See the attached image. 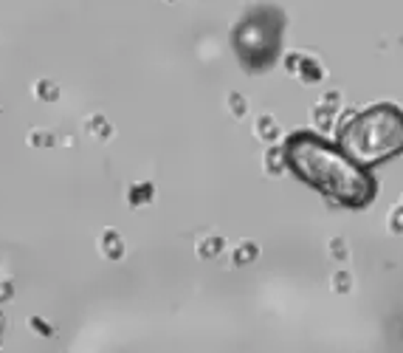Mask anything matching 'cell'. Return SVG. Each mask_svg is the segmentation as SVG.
<instances>
[{"instance_id": "1", "label": "cell", "mask_w": 403, "mask_h": 353, "mask_svg": "<svg viewBox=\"0 0 403 353\" xmlns=\"http://www.w3.org/2000/svg\"><path fill=\"white\" fill-rule=\"evenodd\" d=\"M285 164L305 184L327 195L338 207L364 210L378 195V184L344 150L327 144L313 133H293L285 141Z\"/></svg>"}, {"instance_id": "2", "label": "cell", "mask_w": 403, "mask_h": 353, "mask_svg": "<svg viewBox=\"0 0 403 353\" xmlns=\"http://www.w3.org/2000/svg\"><path fill=\"white\" fill-rule=\"evenodd\" d=\"M338 144L361 167L383 164L403 153V113L395 105L366 108L341 127Z\"/></svg>"}, {"instance_id": "3", "label": "cell", "mask_w": 403, "mask_h": 353, "mask_svg": "<svg viewBox=\"0 0 403 353\" xmlns=\"http://www.w3.org/2000/svg\"><path fill=\"white\" fill-rule=\"evenodd\" d=\"M96 252H99L102 260H110V263L121 260L124 257V238L119 235V229H113V226L102 229L96 235Z\"/></svg>"}, {"instance_id": "4", "label": "cell", "mask_w": 403, "mask_h": 353, "mask_svg": "<svg viewBox=\"0 0 403 353\" xmlns=\"http://www.w3.org/2000/svg\"><path fill=\"white\" fill-rule=\"evenodd\" d=\"M82 133L88 139H93V141H107L113 136V124L107 122L105 113H88L82 119Z\"/></svg>"}, {"instance_id": "5", "label": "cell", "mask_w": 403, "mask_h": 353, "mask_svg": "<svg viewBox=\"0 0 403 353\" xmlns=\"http://www.w3.org/2000/svg\"><path fill=\"white\" fill-rule=\"evenodd\" d=\"M152 198H155V187L150 181H136L127 187V207H133V210L147 207Z\"/></svg>"}, {"instance_id": "6", "label": "cell", "mask_w": 403, "mask_h": 353, "mask_svg": "<svg viewBox=\"0 0 403 353\" xmlns=\"http://www.w3.org/2000/svg\"><path fill=\"white\" fill-rule=\"evenodd\" d=\"M197 257L200 260H215V257H220V252L226 249V240H223V235H206V238H200L197 240Z\"/></svg>"}, {"instance_id": "7", "label": "cell", "mask_w": 403, "mask_h": 353, "mask_svg": "<svg viewBox=\"0 0 403 353\" xmlns=\"http://www.w3.org/2000/svg\"><path fill=\"white\" fill-rule=\"evenodd\" d=\"M32 96H34L37 102L51 105V102H57V99H60V85H57L54 79H48V77H40V79L32 85Z\"/></svg>"}, {"instance_id": "8", "label": "cell", "mask_w": 403, "mask_h": 353, "mask_svg": "<svg viewBox=\"0 0 403 353\" xmlns=\"http://www.w3.org/2000/svg\"><path fill=\"white\" fill-rule=\"evenodd\" d=\"M26 144H29L32 150H48V147L57 144V136H54L51 130H46V127H32V130L26 133Z\"/></svg>"}, {"instance_id": "9", "label": "cell", "mask_w": 403, "mask_h": 353, "mask_svg": "<svg viewBox=\"0 0 403 353\" xmlns=\"http://www.w3.org/2000/svg\"><path fill=\"white\" fill-rule=\"evenodd\" d=\"M257 257H260V249H257V243H251V240L240 243V246L232 252V263H234V266H249V263H254Z\"/></svg>"}, {"instance_id": "10", "label": "cell", "mask_w": 403, "mask_h": 353, "mask_svg": "<svg viewBox=\"0 0 403 353\" xmlns=\"http://www.w3.org/2000/svg\"><path fill=\"white\" fill-rule=\"evenodd\" d=\"M26 325H29V330H32L34 336H43V339H51V336L57 333V328H54L48 319H43V316H34V314L26 319Z\"/></svg>"}, {"instance_id": "11", "label": "cell", "mask_w": 403, "mask_h": 353, "mask_svg": "<svg viewBox=\"0 0 403 353\" xmlns=\"http://www.w3.org/2000/svg\"><path fill=\"white\" fill-rule=\"evenodd\" d=\"M330 285H333V291H336V294H341V297H344V294H350V291H352V274H350V271H336V274H333V280H330Z\"/></svg>"}, {"instance_id": "12", "label": "cell", "mask_w": 403, "mask_h": 353, "mask_svg": "<svg viewBox=\"0 0 403 353\" xmlns=\"http://www.w3.org/2000/svg\"><path fill=\"white\" fill-rule=\"evenodd\" d=\"M386 229H389V235H403V204L389 210V218H386Z\"/></svg>"}, {"instance_id": "13", "label": "cell", "mask_w": 403, "mask_h": 353, "mask_svg": "<svg viewBox=\"0 0 403 353\" xmlns=\"http://www.w3.org/2000/svg\"><path fill=\"white\" fill-rule=\"evenodd\" d=\"M277 133H279V127H277V122L271 116H260L257 119V136L260 139H277Z\"/></svg>"}, {"instance_id": "14", "label": "cell", "mask_w": 403, "mask_h": 353, "mask_svg": "<svg viewBox=\"0 0 403 353\" xmlns=\"http://www.w3.org/2000/svg\"><path fill=\"white\" fill-rule=\"evenodd\" d=\"M285 167V150H271L268 153V172L271 175H279Z\"/></svg>"}, {"instance_id": "15", "label": "cell", "mask_w": 403, "mask_h": 353, "mask_svg": "<svg viewBox=\"0 0 403 353\" xmlns=\"http://www.w3.org/2000/svg\"><path fill=\"white\" fill-rule=\"evenodd\" d=\"M330 257H333V260H347V257H350V249H347V240H344V238H333V240H330Z\"/></svg>"}, {"instance_id": "16", "label": "cell", "mask_w": 403, "mask_h": 353, "mask_svg": "<svg viewBox=\"0 0 403 353\" xmlns=\"http://www.w3.org/2000/svg\"><path fill=\"white\" fill-rule=\"evenodd\" d=\"M246 108H249V105H246V96H240V94H229V110H232V116H237V119H240V116L246 113Z\"/></svg>"}, {"instance_id": "17", "label": "cell", "mask_w": 403, "mask_h": 353, "mask_svg": "<svg viewBox=\"0 0 403 353\" xmlns=\"http://www.w3.org/2000/svg\"><path fill=\"white\" fill-rule=\"evenodd\" d=\"M12 294H15V283H12V280H0V305L9 302Z\"/></svg>"}, {"instance_id": "18", "label": "cell", "mask_w": 403, "mask_h": 353, "mask_svg": "<svg viewBox=\"0 0 403 353\" xmlns=\"http://www.w3.org/2000/svg\"><path fill=\"white\" fill-rule=\"evenodd\" d=\"M4 336H6V316L0 311V345H4Z\"/></svg>"}, {"instance_id": "19", "label": "cell", "mask_w": 403, "mask_h": 353, "mask_svg": "<svg viewBox=\"0 0 403 353\" xmlns=\"http://www.w3.org/2000/svg\"><path fill=\"white\" fill-rule=\"evenodd\" d=\"M169 4H172V0H169Z\"/></svg>"}]
</instances>
